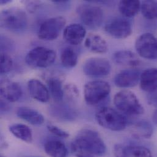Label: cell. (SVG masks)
<instances>
[{"label": "cell", "instance_id": "f1b7e54d", "mask_svg": "<svg viewBox=\"0 0 157 157\" xmlns=\"http://www.w3.org/2000/svg\"><path fill=\"white\" fill-rule=\"evenodd\" d=\"M66 94L69 99L74 100L77 98L79 95V91L78 88L75 84H68L65 86L64 94Z\"/></svg>", "mask_w": 157, "mask_h": 157}, {"label": "cell", "instance_id": "2e32d148", "mask_svg": "<svg viewBox=\"0 0 157 157\" xmlns=\"http://www.w3.org/2000/svg\"><path fill=\"white\" fill-rule=\"evenodd\" d=\"M17 116L21 119L33 125H41L45 122L43 115L37 110L26 106L18 108L16 111Z\"/></svg>", "mask_w": 157, "mask_h": 157}, {"label": "cell", "instance_id": "7a4b0ae2", "mask_svg": "<svg viewBox=\"0 0 157 157\" xmlns=\"http://www.w3.org/2000/svg\"><path fill=\"white\" fill-rule=\"evenodd\" d=\"M95 119L101 127L113 132L122 131L127 125L126 117L111 107H103L100 109L95 114Z\"/></svg>", "mask_w": 157, "mask_h": 157}, {"label": "cell", "instance_id": "ffe728a7", "mask_svg": "<svg viewBox=\"0 0 157 157\" xmlns=\"http://www.w3.org/2000/svg\"><path fill=\"white\" fill-rule=\"evenodd\" d=\"M46 154L51 157H67L69 152L66 145L56 140L47 141L44 144Z\"/></svg>", "mask_w": 157, "mask_h": 157}, {"label": "cell", "instance_id": "83f0119b", "mask_svg": "<svg viewBox=\"0 0 157 157\" xmlns=\"http://www.w3.org/2000/svg\"><path fill=\"white\" fill-rule=\"evenodd\" d=\"M13 67V61L11 57L4 52L1 53V65L0 72L5 74L9 72Z\"/></svg>", "mask_w": 157, "mask_h": 157}, {"label": "cell", "instance_id": "4dcf8cb0", "mask_svg": "<svg viewBox=\"0 0 157 157\" xmlns=\"http://www.w3.org/2000/svg\"><path fill=\"white\" fill-rule=\"evenodd\" d=\"M147 101L149 105L157 106V89L154 91L149 93L147 96Z\"/></svg>", "mask_w": 157, "mask_h": 157}, {"label": "cell", "instance_id": "e0dca14e", "mask_svg": "<svg viewBox=\"0 0 157 157\" xmlns=\"http://www.w3.org/2000/svg\"><path fill=\"white\" fill-rule=\"evenodd\" d=\"M141 89L151 93L157 89V68H148L144 71L140 76Z\"/></svg>", "mask_w": 157, "mask_h": 157}, {"label": "cell", "instance_id": "603a6c76", "mask_svg": "<svg viewBox=\"0 0 157 157\" xmlns=\"http://www.w3.org/2000/svg\"><path fill=\"white\" fill-rule=\"evenodd\" d=\"M141 2L137 0L121 1L118 4V9L124 17L132 18L141 9Z\"/></svg>", "mask_w": 157, "mask_h": 157}, {"label": "cell", "instance_id": "7c38bea8", "mask_svg": "<svg viewBox=\"0 0 157 157\" xmlns=\"http://www.w3.org/2000/svg\"><path fill=\"white\" fill-rule=\"evenodd\" d=\"M141 73L136 69H128L121 71L114 77V84L121 88H130L136 86L140 80Z\"/></svg>", "mask_w": 157, "mask_h": 157}, {"label": "cell", "instance_id": "ba28073f", "mask_svg": "<svg viewBox=\"0 0 157 157\" xmlns=\"http://www.w3.org/2000/svg\"><path fill=\"white\" fill-rule=\"evenodd\" d=\"M66 24V20L63 17L58 16L48 18L41 24L38 31V37L43 40H55Z\"/></svg>", "mask_w": 157, "mask_h": 157}, {"label": "cell", "instance_id": "5bb4252c", "mask_svg": "<svg viewBox=\"0 0 157 157\" xmlns=\"http://www.w3.org/2000/svg\"><path fill=\"white\" fill-rule=\"evenodd\" d=\"M28 90L29 95L39 102L47 103L50 100V94L48 87L39 79H30L28 82Z\"/></svg>", "mask_w": 157, "mask_h": 157}, {"label": "cell", "instance_id": "6da1fadb", "mask_svg": "<svg viewBox=\"0 0 157 157\" xmlns=\"http://www.w3.org/2000/svg\"><path fill=\"white\" fill-rule=\"evenodd\" d=\"M71 149L77 157H101L105 154L106 146L97 132L85 128L72 142Z\"/></svg>", "mask_w": 157, "mask_h": 157}, {"label": "cell", "instance_id": "836d02e7", "mask_svg": "<svg viewBox=\"0 0 157 157\" xmlns=\"http://www.w3.org/2000/svg\"><path fill=\"white\" fill-rule=\"evenodd\" d=\"M152 119H153V122L157 124V109L154 111L153 116H152Z\"/></svg>", "mask_w": 157, "mask_h": 157}, {"label": "cell", "instance_id": "277c9868", "mask_svg": "<svg viewBox=\"0 0 157 157\" xmlns=\"http://www.w3.org/2000/svg\"><path fill=\"white\" fill-rule=\"evenodd\" d=\"M0 23L2 28L13 33H21L28 26L26 12L19 8H10L1 13Z\"/></svg>", "mask_w": 157, "mask_h": 157}, {"label": "cell", "instance_id": "9a60e30c", "mask_svg": "<svg viewBox=\"0 0 157 157\" xmlns=\"http://www.w3.org/2000/svg\"><path fill=\"white\" fill-rule=\"evenodd\" d=\"M86 31L82 25L74 23L67 26L63 31V37L69 44L77 45L84 40Z\"/></svg>", "mask_w": 157, "mask_h": 157}, {"label": "cell", "instance_id": "e575fe53", "mask_svg": "<svg viewBox=\"0 0 157 157\" xmlns=\"http://www.w3.org/2000/svg\"><path fill=\"white\" fill-rule=\"evenodd\" d=\"M11 2V1H10V0H1V1H0V3H1V4H5L9 3V2Z\"/></svg>", "mask_w": 157, "mask_h": 157}, {"label": "cell", "instance_id": "d590c367", "mask_svg": "<svg viewBox=\"0 0 157 157\" xmlns=\"http://www.w3.org/2000/svg\"><path fill=\"white\" fill-rule=\"evenodd\" d=\"M1 157H3V156H2V155H1Z\"/></svg>", "mask_w": 157, "mask_h": 157}, {"label": "cell", "instance_id": "cb8c5ba5", "mask_svg": "<svg viewBox=\"0 0 157 157\" xmlns=\"http://www.w3.org/2000/svg\"><path fill=\"white\" fill-rule=\"evenodd\" d=\"M61 61L64 67L67 69L74 68L78 63L77 54L72 48L66 47L61 52Z\"/></svg>", "mask_w": 157, "mask_h": 157}, {"label": "cell", "instance_id": "4316f807", "mask_svg": "<svg viewBox=\"0 0 157 157\" xmlns=\"http://www.w3.org/2000/svg\"><path fill=\"white\" fill-rule=\"evenodd\" d=\"M136 135L143 138H150L153 134V128L151 123L143 121L136 123L135 125Z\"/></svg>", "mask_w": 157, "mask_h": 157}, {"label": "cell", "instance_id": "7402d4cb", "mask_svg": "<svg viewBox=\"0 0 157 157\" xmlns=\"http://www.w3.org/2000/svg\"><path fill=\"white\" fill-rule=\"evenodd\" d=\"M47 87L50 95L56 103L63 101L64 96V87L61 79L52 77L47 80Z\"/></svg>", "mask_w": 157, "mask_h": 157}, {"label": "cell", "instance_id": "d4e9b609", "mask_svg": "<svg viewBox=\"0 0 157 157\" xmlns=\"http://www.w3.org/2000/svg\"><path fill=\"white\" fill-rule=\"evenodd\" d=\"M125 157H152L151 151L147 147L141 146H128L123 147Z\"/></svg>", "mask_w": 157, "mask_h": 157}, {"label": "cell", "instance_id": "3957f363", "mask_svg": "<svg viewBox=\"0 0 157 157\" xmlns=\"http://www.w3.org/2000/svg\"><path fill=\"white\" fill-rule=\"evenodd\" d=\"M114 104L121 113L128 116H138L144 114V109L134 92L122 90L117 92L114 97Z\"/></svg>", "mask_w": 157, "mask_h": 157}, {"label": "cell", "instance_id": "f546056e", "mask_svg": "<svg viewBox=\"0 0 157 157\" xmlns=\"http://www.w3.org/2000/svg\"><path fill=\"white\" fill-rule=\"evenodd\" d=\"M48 130L53 135L55 136L62 138H67L70 135L68 133V132L61 129L58 127L53 125H47Z\"/></svg>", "mask_w": 157, "mask_h": 157}, {"label": "cell", "instance_id": "484cf974", "mask_svg": "<svg viewBox=\"0 0 157 157\" xmlns=\"http://www.w3.org/2000/svg\"><path fill=\"white\" fill-rule=\"evenodd\" d=\"M141 10L143 15L148 20L157 19V1L147 0L141 4Z\"/></svg>", "mask_w": 157, "mask_h": 157}, {"label": "cell", "instance_id": "52a82bcc", "mask_svg": "<svg viewBox=\"0 0 157 157\" xmlns=\"http://www.w3.org/2000/svg\"><path fill=\"white\" fill-rule=\"evenodd\" d=\"M78 13L82 23L89 29H98L103 20V11L98 6L83 4L78 8Z\"/></svg>", "mask_w": 157, "mask_h": 157}, {"label": "cell", "instance_id": "8d00e7d4", "mask_svg": "<svg viewBox=\"0 0 157 157\" xmlns=\"http://www.w3.org/2000/svg\"></svg>", "mask_w": 157, "mask_h": 157}, {"label": "cell", "instance_id": "8fae6325", "mask_svg": "<svg viewBox=\"0 0 157 157\" xmlns=\"http://www.w3.org/2000/svg\"><path fill=\"white\" fill-rule=\"evenodd\" d=\"M105 31L111 37L117 39H124L132 33L130 21L125 18H115L109 21L105 26Z\"/></svg>", "mask_w": 157, "mask_h": 157}, {"label": "cell", "instance_id": "1f68e13d", "mask_svg": "<svg viewBox=\"0 0 157 157\" xmlns=\"http://www.w3.org/2000/svg\"><path fill=\"white\" fill-rule=\"evenodd\" d=\"M114 155L116 157H125L123 152V146L121 145H116L114 149Z\"/></svg>", "mask_w": 157, "mask_h": 157}, {"label": "cell", "instance_id": "44dd1931", "mask_svg": "<svg viewBox=\"0 0 157 157\" xmlns=\"http://www.w3.org/2000/svg\"><path fill=\"white\" fill-rule=\"evenodd\" d=\"M9 130L17 138L27 143H32L33 139V132L28 125L21 124H15L9 126Z\"/></svg>", "mask_w": 157, "mask_h": 157}, {"label": "cell", "instance_id": "5b68a950", "mask_svg": "<svg viewBox=\"0 0 157 157\" xmlns=\"http://www.w3.org/2000/svg\"><path fill=\"white\" fill-rule=\"evenodd\" d=\"M111 86L105 81L95 80L87 82L84 87V97L89 105H97L109 95Z\"/></svg>", "mask_w": 157, "mask_h": 157}, {"label": "cell", "instance_id": "d6986e66", "mask_svg": "<svg viewBox=\"0 0 157 157\" xmlns=\"http://www.w3.org/2000/svg\"><path fill=\"white\" fill-rule=\"evenodd\" d=\"M114 62L122 66L136 67L140 65V61L138 56L130 50H120L114 53L113 56Z\"/></svg>", "mask_w": 157, "mask_h": 157}, {"label": "cell", "instance_id": "4fadbf2b", "mask_svg": "<svg viewBox=\"0 0 157 157\" xmlns=\"http://www.w3.org/2000/svg\"><path fill=\"white\" fill-rule=\"evenodd\" d=\"M0 92L1 96L9 102L18 101L23 95L20 85L18 82L8 79L1 81Z\"/></svg>", "mask_w": 157, "mask_h": 157}, {"label": "cell", "instance_id": "ac0fdd59", "mask_svg": "<svg viewBox=\"0 0 157 157\" xmlns=\"http://www.w3.org/2000/svg\"><path fill=\"white\" fill-rule=\"evenodd\" d=\"M84 45L89 51L95 53H105L108 50L105 40L95 34H89L85 40Z\"/></svg>", "mask_w": 157, "mask_h": 157}, {"label": "cell", "instance_id": "d6a6232c", "mask_svg": "<svg viewBox=\"0 0 157 157\" xmlns=\"http://www.w3.org/2000/svg\"><path fill=\"white\" fill-rule=\"evenodd\" d=\"M9 109V105L2 100L1 101V112H6Z\"/></svg>", "mask_w": 157, "mask_h": 157}, {"label": "cell", "instance_id": "8992f818", "mask_svg": "<svg viewBox=\"0 0 157 157\" xmlns=\"http://www.w3.org/2000/svg\"><path fill=\"white\" fill-rule=\"evenodd\" d=\"M56 58L54 50L44 47H37L28 52L25 62L31 67L47 68L55 63Z\"/></svg>", "mask_w": 157, "mask_h": 157}, {"label": "cell", "instance_id": "30bf717a", "mask_svg": "<svg viewBox=\"0 0 157 157\" xmlns=\"http://www.w3.org/2000/svg\"><path fill=\"white\" fill-rule=\"evenodd\" d=\"M111 71V65L108 60L102 58H91L84 64V74L90 77H104L108 75Z\"/></svg>", "mask_w": 157, "mask_h": 157}, {"label": "cell", "instance_id": "9c48e42d", "mask_svg": "<svg viewBox=\"0 0 157 157\" xmlns=\"http://www.w3.org/2000/svg\"><path fill=\"white\" fill-rule=\"evenodd\" d=\"M135 48L143 58L157 59V39L151 33H144L139 36L135 42Z\"/></svg>", "mask_w": 157, "mask_h": 157}]
</instances>
